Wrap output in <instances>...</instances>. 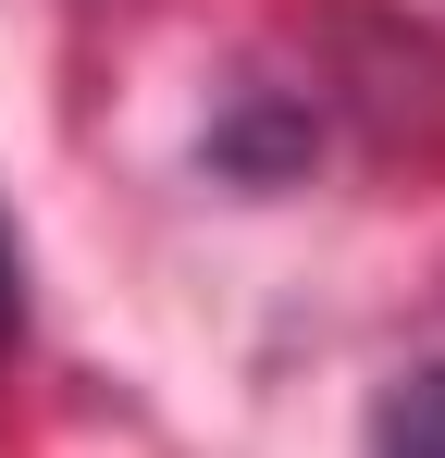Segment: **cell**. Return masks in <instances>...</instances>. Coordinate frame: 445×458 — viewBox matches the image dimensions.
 Masks as SVG:
<instances>
[{"instance_id":"obj_1","label":"cell","mask_w":445,"mask_h":458,"mask_svg":"<svg viewBox=\"0 0 445 458\" xmlns=\"http://www.w3.org/2000/svg\"><path fill=\"white\" fill-rule=\"evenodd\" d=\"M371 458H445V360H421L371 409Z\"/></svg>"},{"instance_id":"obj_2","label":"cell","mask_w":445,"mask_h":458,"mask_svg":"<svg viewBox=\"0 0 445 458\" xmlns=\"http://www.w3.org/2000/svg\"><path fill=\"white\" fill-rule=\"evenodd\" d=\"M0 335H13V248H0Z\"/></svg>"}]
</instances>
